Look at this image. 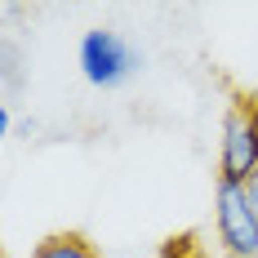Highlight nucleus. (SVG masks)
<instances>
[{
    "mask_svg": "<svg viewBox=\"0 0 258 258\" xmlns=\"http://www.w3.org/2000/svg\"><path fill=\"white\" fill-rule=\"evenodd\" d=\"M80 76L89 80L94 89H120L138 67H143V49L129 45L116 27H89L80 36Z\"/></svg>",
    "mask_w": 258,
    "mask_h": 258,
    "instance_id": "nucleus-1",
    "label": "nucleus"
},
{
    "mask_svg": "<svg viewBox=\"0 0 258 258\" xmlns=\"http://www.w3.org/2000/svg\"><path fill=\"white\" fill-rule=\"evenodd\" d=\"M258 169V98L236 94L218 129V178L249 182Z\"/></svg>",
    "mask_w": 258,
    "mask_h": 258,
    "instance_id": "nucleus-2",
    "label": "nucleus"
},
{
    "mask_svg": "<svg viewBox=\"0 0 258 258\" xmlns=\"http://www.w3.org/2000/svg\"><path fill=\"white\" fill-rule=\"evenodd\" d=\"M214 232L227 258H258V201L249 182H223L214 191Z\"/></svg>",
    "mask_w": 258,
    "mask_h": 258,
    "instance_id": "nucleus-3",
    "label": "nucleus"
},
{
    "mask_svg": "<svg viewBox=\"0 0 258 258\" xmlns=\"http://www.w3.org/2000/svg\"><path fill=\"white\" fill-rule=\"evenodd\" d=\"M36 258H98V254H94L89 240L62 232V236H45V240L36 245Z\"/></svg>",
    "mask_w": 258,
    "mask_h": 258,
    "instance_id": "nucleus-4",
    "label": "nucleus"
},
{
    "mask_svg": "<svg viewBox=\"0 0 258 258\" xmlns=\"http://www.w3.org/2000/svg\"><path fill=\"white\" fill-rule=\"evenodd\" d=\"M9 129H14V111H9V107H0V134H9Z\"/></svg>",
    "mask_w": 258,
    "mask_h": 258,
    "instance_id": "nucleus-5",
    "label": "nucleus"
},
{
    "mask_svg": "<svg viewBox=\"0 0 258 258\" xmlns=\"http://www.w3.org/2000/svg\"><path fill=\"white\" fill-rule=\"evenodd\" d=\"M249 191H254V201H258V169H254V178H249Z\"/></svg>",
    "mask_w": 258,
    "mask_h": 258,
    "instance_id": "nucleus-6",
    "label": "nucleus"
},
{
    "mask_svg": "<svg viewBox=\"0 0 258 258\" xmlns=\"http://www.w3.org/2000/svg\"><path fill=\"white\" fill-rule=\"evenodd\" d=\"M31 258H36V254H31Z\"/></svg>",
    "mask_w": 258,
    "mask_h": 258,
    "instance_id": "nucleus-7",
    "label": "nucleus"
}]
</instances>
